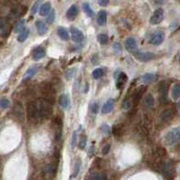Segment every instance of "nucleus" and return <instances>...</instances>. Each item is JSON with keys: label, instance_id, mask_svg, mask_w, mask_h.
<instances>
[{"label": "nucleus", "instance_id": "nucleus-18", "mask_svg": "<svg viewBox=\"0 0 180 180\" xmlns=\"http://www.w3.org/2000/svg\"><path fill=\"white\" fill-rule=\"evenodd\" d=\"M128 81V77L124 72H119V75L116 77V83H117V88L118 89H122L123 86L126 84Z\"/></svg>", "mask_w": 180, "mask_h": 180}, {"label": "nucleus", "instance_id": "nucleus-21", "mask_svg": "<svg viewBox=\"0 0 180 180\" xmlns=\"http://www.w3.org/2000/svg\"><path fill=\"white\" fill-rule=\"evenodd\" d=\"M113 107H114V101L112 99H109L104 103V105H103V107L102 109V112L103 114H108L113 110Z\"/></svg>", "mask_w": 180, "mask_h": 180}, {"label": "nucleus", "instance_id": "nucleus-44", "mask_svg": "<svg viewBox=\"0 0 180 180\" xmlns=\"http://www.w3.org/2000/svg\"><path fill=\"white\" fill-rule=\"evenodd\" d=\"M110 3V0H98V4L102 7H107Z\"/></svg>", "mask_w": 180, "mask_h": 180}, {"label": "nucleus", "instance_id": "nucleus-34", "mask_svg": "<svg viewBox=\"0 0 180 180\" xmlns=\"http://www.w3.org/2000/svg\"><path fill=\"white\" fill-rule=\"evenodd\" d=\"M10 106V102L6 99V98H2L0 99V108L1 109H7Z\"/></svg>", "mask_w": 180, "mask_h": 180}, {"label": "nucleus", "instance_id": "nucleus-13", "mask_svg": "<svg viewBox=\"0 0 180 180\" xmlns=\"http://www.w3.org/2000/svg\"><path fill=\"white\" fill-rule=\"evenodd\" d=\"M43 94L46 95V100H47V101H49V102H52L53 97L55 94V92L54 88L48 83V84H46V86L43 87Z\"/></svg>", "mask_w": 180, "mask_h": 180}, {"label": "nucleus", "instance_id": "nucleus-46", "mask_svg": "<svg viewBox=\"0 0 180 180\" xmlns=\"http://www.w3.org/2000/svg\"><path fill=\"white\" fill-rule=\"evenodd\" d=\"M179 62H180V54H179Z\"/></svg>", "mask_w": 180, "mask_h": 180}, {"label": "nucleus", "instance_id": "nucleus-22", "mask_svg": "<svg viewBox=\"0 0 180 180\" xmlns=\"http://www.w3.org/2000/svg\"><path fill=\"white\" fill-rule=\"evenodd\" d=\"M171 97L174 100H177L180 97V83H176L171 89Z\"/></svg>", "mask_w": 180, "mask_h": 180}, {"label": "nucleus", "instance_id": "nucleus-24", "mask_svg": "<svg viewBox=\"0 0 180 180\" xmlns=\"http://www.w3.org/2000/svg\"><path fill=\"white\" fill-rule=\"evenodd\" d=\"M57 34H58V36H59L63 41H68V39H69L68 31L66 30V28H64V27H63V26L58 27V29H57Z\"/></svg>", "mask_w": 180, "mask_h": 180}, {"label": "nucleus", "instance_id": "nucleus-33", "mask_svg": "<svg viewBox=\"0 0 180 180\" xmlns=\"http://www.w3.org/2000/svg\"><path fill=\"white\" fill-rule=\"evenodd\" d=\"M76 72H77L76 68H71V69H68V70L66 71V73H65L66 79H67V80H71L72 78L74 77V75L76 74Z\"/></svg>", "mask_w": 180, "mask_h": 180}, {"label": "nucleus", "instance_id": "nucleus-12", "mask_svg": "<svg viewBox=\"0 0 180 180\" xmlns=\"http://www.w3.org/2000/svg\"><path fill=\"white\" fill-rule=\"evenodd\" d=\"M145 90V87H140L138 88L136 91H134L133 94H132V97H131V102L135 104V105H138L139 102H140L141 98H142V95H143V91Z\"/></svg>", "mask_w": 180, "mask_h": 180}, {"label": "nucleus", "instance_id": "nucleus-14", "mask_svg": "<svg viewBox=\"0 0 180 180\" xmlns=\"http://www.w3.org/2000/svg\"><path fill=\"white\" fill-rule=\"evenodd\" d=\"M37 71H38V66L36 64H34V65L30 66L26 70V72L24 73V75H23V81H27V80L31 79L34 75L36 74Z\"/></svg>", "mask_w": 180, "mask_h": 180}, {"label": "nucleus", "instance_id": "nucleus-29", "mask_svg": "<svg viewBox=\"0 0 180 180\" xmlns=\"http://www.w3.org/2000/svg\"><path fill=\"white\" fill-rule=\"evenodd\" d=\"M28 36H29V29L25 28L22 32H20L19 35L17 36V41L20 43H23L27 39Z\"/></svg>", "mask_w": 180, "mask_h": 180}, {"label": "nucleus", "instance_id": "nucleus-41", "mask_svg": "<svg viewBox=\"0 0 180 180\" xmlns=\"http://www.w3.org/2000/svg\"><path fill=\"white\" fill-rule=\"evenodd\" d=\"M110 149H111V145L110 144H106L103 146L102 149V155H107L109 152H110Z\"/></svg>", "mask_w": 180, "mask_h": 180}, {"label": "nucleus", "instance_id": "nucleus-23", "mask_svg": "<svg viewBox=\"0 0 180 180\" xmlns=\"http://www.w3.org/2000/svg\"><path fill=\"white\" fill-rule=\"evenodd\" d=\"M106 179H107L106 174L102 172H94L89 176V180H106Z\"/></svg>", "mask_w": 180, "mask_h": 180}, {"label": "nucleus", "instance_id": "nucleus-36", "mask_svg": "<svg viewBox=\"0 0 180 180\" xmlns=\"http://www.w3.org/2000/svg\"><path fill=\"white\" fill-rule=\"evenodd\" d=\"M86 144H87V137L85 135H82L81 137V140H80V149H84L85 147H86Z\"/></svg>", "mask_w": 180, "mask_h": 180}, {"label": "nucleus", "instance_id": "nucleus-30", "mask_svg": "<svg viewBox=\"0 0 180 180\" xmlns=\"http://www.w3.org/2000/svg\"><path fill=\"white\" fill-rule=\"evenodd\" d=\"M25 21L24 19L19 20V21L16 24L14 31H15L16 33H20V32H22V31L25 29Z\"/></svg>", "mask_w": 180, "mask_h": 180}, {"label": "nucleus", "instance_id": "nucleus-31", "mask_svg": "<svg viewBox=\"0 0 180 180\" xmlns=\"http://www.w3.org/2000/svg\"><path fill=\"white\" fill-rule=\"evenodd\" d=\"M97 40L101 44H107L109 42V36L106 34H100L97 36Z\"/></svg>", "mask_w": 180, "mask_h": 180}, {"label": "nucleus", "instance_id": "nucleus-19", "mask_svg": "<svg viewBox=\"0 0 180 180\" xmlns=\"http://www.w3.org/2000/svg\"><path fill=\"white\" fill-rule=\"evenodd\" d=\"M175 111L172 108H167L160 113V119L162 120H169L174 117Z\"/></svg>", "mask_w": 180, "mask_h": 180}, {"label": "nucleus", "instance_id": "nucleus-11", "mask_svg": "<svg viewBox=\"0 0 180 180\" xmlns=\"http://www.w3.org/2000/svg\"><path fill=\"white\" fill-rule=\"evenodd\" d=\"M125 48L128 51V52H132L134 53L135 51L138 50V46H137V42L135 40V38L133 37H128L125 40Z\"/></svg>", "mask_w": 180, "mask_h": 180}, {"label": "nucleus", "instance_id": "nucleus-28", "mask_svg": "<svg viewBox=\"0 0 180 180\" xmlns=\"http://www.w3.org/2000/svg\"><path fill=\"white\" fill-rule=\"evenodd\" d=\"M82 9L89 17H93L94 16V12L92 9V7H91V6H90L89 3H83L82 4Z\"/></svg>", "mask_w": 180, "mask_h": 180}, {"label": "nucleus", "instance_id": "nucleus-39", "mask_svg": "<svg viewBox=\"0 0 180 180\" xmlns=\"http://www.w3.org/2000/svg\"><path fill=\"white\" fill-rule=\"evenodd\" d=\"M113 51L116 53V54H120L121 53V46H120V43H115L114 44H113Z\"/></svg>", "mask_w": 180, "mask_h": 180}, {"label": "nucleus", "instance_id": "nucleus-20", "mask_svg": "<svg viewBox=\"0 0 180 180\" xmlns=\"http://www.w3.org/2000/svg\"><path fill=\"white\" fill-rule=\"evenodd\" d=\"M78 15V7L75 5L70 7V8L66 12V16L69 20H74Z\"/></svg>", "mask_w": 180, "mask_h": 180}, {"label": "nucleus", "instance_id": "nucleus-6", "mask_svg": "<svg viewBox=\"0 0 180 180\" xmlns=\"http://www.w3.org/2000/svg\"><path fill=\"white\" fill-rule=\"evenodd\" d=\"M10 25L6 18H0V36L7 37L10 34Z\"/></svg>", "mask_w": 180, "mask_h": 180}, {"label": "nucleus", "instance_id": "nucleus-2", "mask_svg": "<svg viewBox=\"0 0 180 180\" xmlns=\"http://www.w3.org/2000/svg\"><path fill=\"white\" fill-rule=\"evenodd\" d=\"M180 140V128L176 127L170 129L164 138V141L167 146H174Z\"/></svg>", "mask_w": 180, "mask_h": 180}, {"label": "nucleus", "instance_id": "nucleus-7", "mask_svg": "<svg viewBox=\"0 0 180 180\" xmlns=\"http://www.w3.org/2000/svg\"><path fill=\"white\" fill-rule=\"evenodd\" d=\"M167 90H168V85L167 82L166 81H162L159 82L158 84V93L160 94V102H167Z\"/></svg>", "mask_w": 180, "mask_h": 180}, {"label": "nucleus", "instance_id": "nucleus-8", "mask_svg": "<svg viewBox=\"0 0 180 180\" xmlns=\"http://www.w3.org/2000/svg\"><path fill=\"white\" fill-rule=\"evenodd\" d=\"M165 40V33L162 31H158L153 34L150 39V43L153 44L155 46H160V44L164 42Z\"/></svg>", "mask_w": 180, "mask_h": 180}, {"label": "nucleus", "instance_id": "nucleus-15", "mask_svg": "<svg viewBox=\"0 0 180 180\" xmlns=\"http://www.w3.org/2000/svg\"><path fill=\"white\" fill-rule=\"evenodd\" d=\"M140 80V81L142 83L149 84V83L154 82L157 80V75L154 74V73H151V72H148V73H145V74L141 75Z\"/></svg>", "mask_w": 180, "mask_h": 180}, {"label": "nucleus", "instance_id": "nucleus-10", "mask_svg": "<svg viewBox=\"0 0 180 180\" xmlns=\"http://www.w3.org/2000/svg\"><path fill=\"white\" fill-rule=\"evenodd\" d=\"M71 32V35H72V39L73 42L75 43H81L84 39V35L82 34V32L81 30H79L76 27H71L70 29Z\"/></svg>", "mask_w": 180, "mask_h": 180}, {"label": "nucleus", "instance_id": "nucleus-35", "mask_svg": "<svg viewBox=\"0 0 180 180\" xmlns=\"http://www.w3.org/2000/svg\"><path fill=\"white\" fill-rule=\"evenodd\" d=\"M41 2H42V0H36V1L34 2V6L32 7V10H31V13H32L33 15H34V14L38 11V9L40 8V4H41Z\"/></svg>", "mask_w": 180, "mask_h": 180}, {"label": "nucleus", "instance_id": "nucleus-1", "mask_svg": "<svg viewBox=\"0 0 180 180\" xmlns=\"http://www.w3.org/2000/svg\"><path fill=\"white\" fill-rule=\"evenodd\" d=\"M37 108L39 112V119L46 120L49 119L53 114V105L52 102L46 100L40 99L37 102Z\"/></svg>", "mask_w": 180, "mask_h": 180}, {"label": "nucleus", "instance_id": "nucleus-26", "mask_svg": "<svg viewBox=\"0 0 180 180\" xmlns=\"http://www.w3.org/2000/svg\"><path fill=\"white\" fill-rule=\"evenodd\" d=\"M59 104L60 106L66 110L68 107H69V104H70V101H69V98L66 94H62L60 97H59Z\"/></svg>", "mask_w": 180, "mask_h": 180}, {"label": "nucleus", "instance_id": "nucleus-5", "mask_svg": "<svg viewBox=\"0 0 180 180\" xmlns=\"http://www.w3.org/2000/svg\"><path fill=\"white\" fill-rule=\"evenodd\" d=\"M164 19V10L162 8H158L154 11L153 15L149 19V23L151 25H158Z\"/></svg>", "mask_w": 180, "mask_h": 180}, {"label": "nucleus", "instance_id": "nucleus-38", "mask_svg": "<svg viewBox=\"0 0 180 180\" xmlns=\"http://www.w3.org/2000/svg\"><path fill=\"white\" fill-rule=\"evenodd\" d=\"M55 19V12L52 10V11L50 12V14L48 15L47 18H46V22H47L48 24H52V23L54 22Z\"/></svg>", "mask_w": 180, "mask_h": 180}, {"label": "nucleus", "instance_id": "nucleus-37", "mask_svg": "<svg viewBox=\"0 0 180 180\" xmlns=\"http://www.w3.org/2000/svg\"><path fill=\"white\" fill-rule=\"evenodd\" d=\"M80 169H81V161L78 160L76 163H75V166H74V170H73V176H77L79 175V172H80Z\"/></svg>", "mask_w": 180, "mask_h": 180}, {"label": "nucleus", "instance_id": "nucleus-32", "mask_svg": "<svg viewBox=\"0 0 180 180\" xmlns=\"http://www.w3.org/2000/svg\"><path fill=\"white\" fill-rule=\"evenodd\" d=\"M104 75V72L102 68H97L93 72V76L94 79H100Z\"/></svg>", "mask_w": 180, "mask_h": 180}, {"label": "nucleus", "instance_id": "nucleus-25", "mask_svg": "<svg viewBox=\"0 0 180 180\" xmlns=\"http://www.w3.org/2000/svg\"><path fill=\"white\" fill-rule=\"evenodd\" d=\"M107 21V13L104 10H101L99 11L98 14V17H97V23L100 25H104L106 24Z\"/></svg>", "mask_w": 180, "mask_h": 180}, {"label": "nucleus", "instance_id": "nucleus-27", "mask_svg": "<svg viewBox=\"0 0 180 180\" xmlns=\"http://www.w3.org/2000/svg\"><path fill=\"white\" fill-rule=\"evenodd\" d=\"M154 102H155V101H154L153 95L151 93L147 94L146 97H145V99H144V104H145V106L147 108H149V109H152L153 106H154Z\"/></svg>", "mask_w": 180, "mask_h": 180}, {"label": "nucleus", "instance_id": "nucleus-43", "mask_svg": "<svg viewBox=\"0 0 180 180\" xmlns=\"http://www.w3.org/2000/svg\"><path fill=\"white\" fill-rule=\"evenodd\" d=\"M101 130L102 131V133L103 134H108L109 132H110V127L108 126V125H102V127H101Z\"/></svg>", "mask_w": 180, "mask_h": 180}, {"label": "nucleus", "instance_id": "nucleus-42", "mask_svg": "<svg viewBox=\"0 0 180 180\" xmlns=\"http://www.w3.org/2000/svg\"><path fill=\"white\" fill-rule=\"evenodd\" d=\"M77 132L76 131H73L72 133V147L74 148L75 145H76V141H77Z\"/></svg>", "mask_w": 180, "mask_h": 180}, {"label": "nucleus", "instance_id": "nucleus-9", "mask_svg": "<svg viewBox=\"0 0 180 180\" xmlns=\"http://www.w3.org/2000/svg\"><path fill=\"white\" fill-rule=\"evenodd\" d=\"M46 49L42 46H37L32 52V58H33L34 61L37 62V61L43 59L44 56H46Z\"/></svg>", "mask_w": 180, "mask_h": 180}, {"label": "nucleus", "instance_id": "nucleus-45", "mask_svg": "<svg viewBox=\"0 0 180 180\" xmlns=\"http://www.w3.org/2000/svg\"><path fill=\"white\" fill-rule=\"evenodd\" d=\"M177 107H178V109L180 110V102H179L177 103Z\"/></svg>", "mask_w": 180, "mask_h": 180}, {"label": "nucleus", "instance_id": "nucleus-3", "mask_svg": "<svg viewBox=\"0 0 180 180\" xmlns=\"http://www.w3.org/2000/svg\"><path fill=\"white\" fill-rule=\"evenodd\" d=\"M27 120L29 123L35 124L39 119V112L37 108V103L34 102H30L27 104V111H26Z\"/></svg>", "mask_w": 180, "mask_h": 180}, {"label": "nucleus", "instance_id": "nucleus-40", "mask_svg": "<svg viewBox=\"0 0 180 180\" xmlns=\"http://www.w3.org/2000/svg\"><path fill=\"white\" fill-rule=\"evenodd\" d=\"M92 112L93 114H97L99 112V104L97 102H94L92 104Z\"/></svg>", "mask_w": 180, "mask_h": 180}, {"label": "nucleus", "instance_id": "nucleus-4", "mask_svg": "<svg viewBox=\"0 0 180 180\" xmlns=\"http://www.w3.org/2000/svg\"><path fill=\"white\" fill-rule=\"evenodd\" d=\"M134 55V57L136 58L137 60H139L140 62H149V61H151L154 57H155V55L153 53H150V52H140V51H135L133 53Z\"/></svg>", "mask_w": 180, "mask_h": 180}, {"label": "nucleus", "instance_id": "nucleus-16", "mask_svg": "<svg viewBox=\"0 0 180 180\" xmlns=\"http://www.w3.org/2000/svg\"><path fill=\"white\" fill-rule=\"evenodd\" d=\"M35 26H36L37 33H38L40 35L46 34L47 33V31H48V27H47L46 24L44 23L43 21H41V20L36 21V23H35Z\"/></svg>", "mask_w": 180, "mask_h": 180}, {"label": "nucleus", "instance_id": "nucleus-17", "mask_svg": "<svg viewBox=\"0 0 180 180\" xmlns=\"http://www.w3.org/2000/svg\"><path fill=\"white\" fill-rule=\"evenodd\" d=\"M51 11H52V5L50 2H46V3L43 4L39 8V14L42 16H48Z\"/></svg>", "mask_w": 180, "mask_h": 180}]
</instances>
